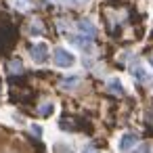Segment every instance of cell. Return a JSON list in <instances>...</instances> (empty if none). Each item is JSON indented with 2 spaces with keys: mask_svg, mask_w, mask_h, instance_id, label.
<instances>
[{
  "mask_svg": "<svg viewBox=\"0 0 153 153\" xmlns=\"http://www.w3.org/2000/svg\"><path fill=\"white\" fill-rule=\"evenodd\" d=\"M65 4H69V7H80V4H84V2H88V0H63Z\"/></svg>",
  "mask_w": 153,
  "mask_h": 153,
  "instance_id": "16",
  "label": "cell"
},
{
  "mask_svg": "<svg viewBox=\"0 0 153 153\" xmlns=\"http://www.w3.org/2000/svg\"><path fill=\"white\" fill-rule=\"evenodd\" d=\"M134 153H151V145H140L134 149Z\"/></svg>",
  "mask_w": 153,
  "mask_h": 153,
  "instance_id": "15",
  "label": "cell"
},
{
  "mask_svg": "<svg viewBox=\"0 0 153 153\" xmlns=\"http://www.w3.org/2000/svg\"><path fill=\"white\" fill-rule=\"evenodd\" d=\"M130 74H132V76H134L138 82H147V80H149V74H147V69H145V67H143V63H138V61L130 65Z\"/></svg>",
  "mask_w": 153,
  "mask_h": 153,
  "instance_id": "5",
  "label": "cell"
},
{
  "mask_svg": "<svg viewBox=\"0 0 153 153\" xmlns=\"http://www.w3.org/2000/svg\"><path fill=\"white\" fill-rule=\"evenodd\" d=\"M9 69H11V74H19L21 69H23V65H21V61H11V65H9Z\"/></svg>",
  "mask_w": 153,
  "mask_h": 153,
  "instance_id": "13",
  "label": "cell"
},
{
  "mask_svg": "<svg viewBox=\"0 0 153 153\" xmlns=\"http://www.w3.org/2000/svg\"><path fill=\"white\" fill-rule=\"evenodd\" d=\"M30 55H32L34 63H38V65L46 63V61H48V55H51L48 44H46V42H36V44L30 48Z\"/></svg>",
  "mask_w": 153,
  "mask_h": 153,
  "instance_id": "2",
  "label": "cell"
},
{
  "mask_svg": "<svg viewBox=\"0 0 153 153\" xmlns=\"http://www.w3.org/2000/svg\"><path fill=\"white\" fill-rule=\"evenodd\" d=\"M30 128H32V134H36V136H42V126H40V124H32Z\"/></svg>",
  "mask_w": 153,
  "mask_h": 153,
  "instance_id": "14",
  "label": "cell"
},
{
  "mask_svg": "<svg viewBox=\"0 0 153 153\" xmlns=\"http://www.w3.org/2000/svg\"><path fill=\"white\" fill-rule=\"evenodd\" d=\"M76 61H78L76 55H74L71 51L63 48V46H57V48L53 51V63H55L57 67H61V69H69V67H74Z\"/></svg>",
  "mask_w": 153,
  "mask_h": 153,
  "instance_id": "1",
  "label": "cell"
},
{
  "mask_svg": "<svg viewBox=\"0 0 153 153\" xmlns=\"http://www.w3.org/2000/svg\"><path fill=\"white\" fill-rule=\"evenodd\" d=\"M107 90L113 92V94H124V84L120 78H109L107 80Z\"/></svg>",
  "mask_w": 153,
  "mask_h": 153,
  "instance_id": "7",
  "label": "cell"
},
{
  "mask_svg": "<svg viewBox=\"0 0 153 153\" xmlns=\"http://www.w3.org/2000/svg\"><path fill=\"white\" fill-rule=\"evenodd\" d=\"M53 153H74V149L65 143H55L53 145Z\"/></svg>",
  "mask_w": 153,
  "mask_h": 153,
  "instance_id": "10",
  "label": "cell"
},
{
  "mask_svg": "<svg viewBox=\"0 0 153 153\" xmlns=\"http://www.w3.org/2000/svg\"><path fill=\"white\" fill-rule=\"evenodd\" d=\"M13 4H15V9H19V11H27V9L32 7L30 0H13Z\"/></svg>",
  "mask_w": 153,
  "mask_h": 153,
  "instance_id": "11",
  "label": "cell"
},
{
  "mask_svg": "<svg viewBox=\"0 0 153 153\" xmlns=\"http://www.w3.org/2000/svg\"><path fill=\"white\" fill-rule=\"evenodd\" d=\"M53 111H55V103H53V101H46V103H42V105L38 107V113H40L42 117H48Z\"/></svg>",
  "mask_w": 153,
  "mask_h": 153,
  "instance_id": "9",
  "label": "cell"
},
{
  "mask_svg": "<svg viewBox=\"0 0 153 153\" xmlns=\"http://www.w3.org/2000/svg\"><path fill=\"white\" fill-rule=\"evenodd\" d=\"M30 34H32V36H38V34H42V23H40V21H34V23L30 25Z\"/></svg>",
  "mask_w": 153,
  "mask_h": 153,
  "instance_id": "12",
  "label": "cell"
},
{
  "mask_svg": "<svg viewBox=\"0 0 153 153\" xmlns=\"http://www.w3.org/2000/svg\"><path fill=\"white\" fill-rule=\"evenodd\" d=\"M149 63H151V67H153V57H151V59H149Z\"/></svg>",
  "mask_w": 153,
  "mask_h": 153,
  "instance_id": "18",
  "label": "cell"
},
{
  "mask_svg": "<svg viewBox=\"0 0 153 153\" xmlns=\"http://www.w3.org/2000/svg\"><path fill=\"white\" fill-rule=\"evenodd\" d=\"M78 30H80L82 36H88V38H94L97 36V25L90 19H80L78 21Z\"/></svg>",
  "mask_w": 153,
  "mask_h": 153,
  "instance_id": "4",
  "label": "cell"
},
{
  "mask_svg": "<svg viewBox=\"0 0 153 153\" xmlns=\"http://www.w3.org/2000/svg\"><path fill=\"white\" fill-rule=\"evenodd\" d=\"M67 42H69V44H76L78 48H90V38H86V36L67 34Z\"/></svg>",
  "mask_w": 153,
  "mask_h": 153,
  "instance_id": "6",
  "label": "cell"
},
{
  "mask_svg": "<svg viewBox=\"0 0 153 153\" xmlns=\"http://www.w3.org/2000/svg\"><path fill=\"white\" fill-rule=\"evenodd\" d=\"M78 84H80V76H67V78L61 80V88L63 90H74Z\"/></svg>",
  "mask_w": 153,
  "mask_h": 153,
  "instance_id": "8",
  "label": "cell"
},
{
  "mask_svg": "<svg viewBox=\"0 0 153 153\" xmlns=\"http://www.w3.org/2000/svg\"><path fill=\"white\" fill-rule=\"evenodd\" d=\"M136 145H138V136H136L134 132H124V134L120 136V140H117V149H120L122 153L134 149Z\"/></svg>",
  "mask_w": 153,
  "mask_h": 153,
  "instance_id": "3",
  "label": "cell"
},
{
  "mask_svg": "<svg viewBox=\"0 0 153 153\" xmlns=\"http://www.w3.org/2000/svg\"><path fill=\"white\" fill-rule=\"evenodd\" d=\"M82 153H99V151H97V147H92V145H86V147L82 149Z\"/></svg>",
  "mask_w": 153,
  "mask_h": 153,
  "instance_id": "17",
  "label": "cell"
}]
</instances>
